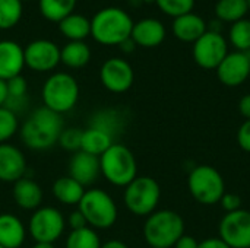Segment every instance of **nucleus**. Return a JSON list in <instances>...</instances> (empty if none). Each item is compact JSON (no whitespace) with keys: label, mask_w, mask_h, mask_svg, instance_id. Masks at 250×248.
I'll return each instance as SVG.
<instances>
[{"label":"nucleus","mask_w":250,"mask_h":248,"mask_svg":"<svg viewBox=\"0 0 250 248\" xmlns=\"http://www.w3.org/2000/svg\"><path fill=\"white\" fill-rule=\"evenodd\" d=\"M62 115L44 105L34 110L19 129L23 145L31 151H47L53 148L63 132Z\"/></svg>","instance_id":"obj_1"},{"label":"nucleus","mask_w":250,"mask_h":248,"mask_svg":"<svg viewBox=\"0 0 250 248\" xmlns=\"http://www.w3.org/2000/svg\"><path fill=\"white\" fill-rule=\"evenodd\" d=\"M133 20L119 7H104L91 19V35L101 45H120L132 35Z\"/></svg>","instance_id":"obj_2"},{"label":"nucleus","mask_w":250,"mask_h":248,"mask_svg":"<svg viewBox=\"0 0 250 248\" xmlns=\"http://www.w3.org/2000/svg\"><path fill=\"white\" fill-rule=\"evenodd\" d=\"M185 235L183 218L170 209L155 210L144 224V238L151 248H171Z\"/></svg>","instance_id":"obj_3"},{"label":"nucleus","mask_w":250,"mask_h":248,"mask_svg":"<svg viewBox=\"0 0 250 248\" xmlns=\"http://www.w3.org/2000/svg\"><path fill=\"white\" fill-rule=\"evenodd\" d=\"M100 170L104 178L116 187H126L138 177V164L133 152L119 142L100 156Z\"/></svg>","instance_id":"obj_4"},{"label":"nucleus","mask_w":250,"mask_h":248,"mask_svg":"<svg viewBox=\"0 0 250 248\" xmlns=\"http://www.w3.org/2000/svg\"><path fill=\"white\" fill-rule=\"evenodd\" d=\"M41 98L45 108L64 114L75 108L79 99V85L76 79L64 72L53 73L47 77L41 89Z\"/></svg>","instance_id":"obj_5"},{"label":"nucleus","mask_w":250,"mask_h":248,"mask_svg":"<svg viewBox=\"0 0 250 248\" xmlns=\"http://www.w3.org/2000/svg\"><path fill=\"white\" fill-rule=\"evenodd\" d=\"M78 209L92 229H108L116 224L119 216L114 199L101 189L85 190Z\"/></svg>","instance_id":"obj_6"},{"label":"nucleus","mask_w":250,"mask_h":248,"mask_svg":"<svg viewBox=\"0 0 250 248\" xmlns=\"http://www.w3.org/2000/svg\"><path fill=\"white\" fill-rule=\"evenodd\" d=\"M188 189L190 196L204 206L220 203L226 193V183L220 171L211 165L195 167L188 177Z\"/></svg>","instance_id":"obj_7"},{"label":"nucleus","mask_w":250,"mask_h":248,"mask_svg":"<svg viewBox=\"0 0 250 248\" xmlns=\"http://www.w3.org/2000/svg\"><path fill=\"white\" fill-rule=\"evenodd\" d=\"M161 199V187L158 181L148 175H138L125 187L123 202L135 216H149L158 208Z\"/></svg>","instance_id":"obj_8"},{"label":"nucleus","mask_w":250,"mask_h":248,"mask_svg":"<svg viewBox=\"0 0 250 248\" xmlns=\"http://www.w3.org/2000/svg\"><path fill=\"white\" fill-rule=\"evenodd\" d=\"M66 229L63 213L53 206H40L32 212L28 222V234L35 243L54 244Z\"/></svg>","instance_id":"obj_9"},{"label":"nucleus","mask_w":250,"mask_h":248,"mask_svg":"<svg viewBox=\"0 0 250 248\" xmlns=\"http://www.w3.org/2000/svg\"><path fill=\"white\" fill-rule=\"evenodd\" d=\"M195 63L205 70H215L224 57L229 54L227 39L221 32L207 31L199 39L193 42L192 48Z\"/></svg>","instance_id":"obj_10"},{"label":"nucleus","mask_w":250,"mask_h":248,"mask_svg":"<svg viewBox=\"0 0 250 248\" xmlns=\"http://www.w3.org/2000/svg\"><path fill=\"white\" fill-rule=\"evenodd\" d=\"M220 238L230 248H250V212L239 209L226 213L218 227Z\"/></svg>","instance_id":"obj_11"},{"label":"nucleus","mask_w":250,"mask_h":248,"mask_svg":"<svg viewBox=\"0 0 250 248\" xmlns=\"http://www.w3.org/2000/svg\"><path fill=\"white\" fill-rule=\"evenodd\" d=\"M23 58L25 66L34 72H51L60 63V48L50 39H35L23 48Z\"/></svg>","instance_id":"obj_12"},{"label":"nucleus","mask_w":250,"mask_h":248,"mask_svg":"<svg viewBox=\"0 0 250 248\" xmlns=\"http://www.w3.org/2000/svg\"><path fill=\"white\" fill-rule=\"evenodd\" d=\"M100 80L107 91L113 94H123L132 88L135 72L125 58L111 57L103 63L100 69Z\"/></svg>","instance_id":"obj_13"},{"label":"nucleus","mask_w":250,"mask_h":248,"mask_svg":"<svg viewBox=\"0 0 250 248\" xmlns=\"http://www.w3.org/2000/svg\"><path fill=\"white\" fill-rule=\"evenodd\" d=\"M215 70L223 85L229 88L240 86L250 76V57L242 51L229 53Z\"/></svg>","instance_id":"obj_14"},{"label":"nucleus","mask_w":250,"mask_h":248,"mask_svg":"<svg viewBox=\"0 0 250 248\" xmlns=\"http://www.w3.org/2000/svg\"><path fill=\"white\" fill-rule=\"evenodd\" d=\"M26 172L23 152L10 143H0V181L16 183Z\"/></svg>","instance_id":"obj_15"},{"label":"nucleus","mask_w":250,"mask_h":248,"mask_svg":"<svg viewBox=\"0 0 250 248\" xmlns=\"http://www.w3.org/2000/svg\"><path fill=\"white\" fill-rule=\"evenodd\" d=\"M67 168H69V177L76 180L83 187L92 186L101 174L100 158L86 153L83 151H78L70 156Z\"/></svg>","instance_id":"obj_16"},{"label":"nucleus","mask_w":250,"mask_h":248,"mask_svg":"<svg viewBox=\"0 0 250 248\" xmlns=\"http://www.w3.org/2000/svg\"><path fill=\"white\" fill-rule=\"evenodd\" d=\"M23 67V48L10 39L0 41V79L9 80L15 76H19Z\"/></svg>","instance_id":"obj_17"},{"label":"nucleus","mask_w":250,"mask_h":248,"mask_svg":"<svg viewBox=\"0 0 250 248\" xmlns=\"http://www.w3.org/2000/svg\"><path fill=\"white\" fill-rule=\"evenodd\" d=\"M130 38L133 42L144 48L158 47L166 38V26L161 20L154 18H145L133 23Z\"/></svg>","instance_id":"obj_18"},{"label":"nucleus","mask_w":250,"mask_h":248,"mask_svg":"<svg viewBox=\"0 0 250 248\" xmlns=\"http://www.w3.org/2000/svg\"><path fill=\"white\" fill-rule=\"evenodd\" d=\"M208 31L207 22L202 16L189 12L173 20V34L177 39L183 42H195Z\"/></svg>","instance_id":"obj_19"},{"label":"nucleus","mask_w":250,"mask_h":248,"mask_svg":"<svg viewBox=\"0 0 250 248\" xmlns=\"http://www.w3.org/2000/svg\"><path fill=\"white\" fill-rule=\"evenodd\" d=\"M12 196L15 203L23 210H37L42 203V189L34 180L23 177L13 183Z\"/></svg>","instance_id":"obj_20"},{"label":"nucleus","mask_w":250,"mask_h":248,"mask_svg":"<svg viewBox=\"0 0 250 248\" xmlns=\"http://www.w3.org/2000/svg\"><path fill=\"white\" fill-rule=\"evenodd\" d=\"M28 231L22 221L12 213H0V247L21 248Z\"/></svg>","instance_id":"obj_21"},{"label":"nucleus","mask_w":250,"mask_h":248,"mask_svg":"<svg viewBox=\"0 0 250 248\" xmlns=\"http://www.w3.org/2000/svg\"><path fill=\"white\" fill-rule=\"evenodd\" d=\"M88 127L101 130L117 142V137L122 134L125 129V117L120 111L113 110V108L100 110L92 114V117L89 118Z\"/></svg>","instance_id":"obj_22"},{"label":"nucleus","mask_w":250,"mask_h":248,"mask_svg":"<svg viewBox=\"0 0 250 248\" xmlns=\"http://www.w3.org/2000/svg\"><path fill=\"white\" fill-rule=\"evenodd\" d=\"M53 196L56 197L57 202H60L62 205L66 206H78L82 196L85 194V187L82 184H79L76 180H73L72 177L66 175V177H60L53 183L51 187Z\"/></svg>","instance_id":"obj_23"},{"label":"nucleus","mask_w":250,"mask_h":248,"mask_svg":"<svg viewBox=\"0 0 250 248\" xmlns=\"http://www.w3.org/2000/svg\"><path fill=\"white\" fill-rule=\"evenodd\" d=\"M91 60V48L83 41H69L60 50V63L70 69L85 67Z\"/></svg>","instance_id":"obj_24"},{"label":"nucleus","mask_w":250,"mask_h":248,"mask_svg":"<svg viewBox=\"0 0 250 248\" xmlns=\"http://www.w3.org/2000/svg\"><path fill=\"white\" fill-rule=\"evenodd\" d=\"M59 28L69 41H83L91 35V19L83 15L72 13L59 22Z\"/></svg>","instance_id":"obj_25"},{"label":"nucleus","mask_w":250,"mask_h":248,"mask_svg":"<svg viewBox=\"0 0 250 248\" xmlns=\"http://www.w3.org/2000/svg\"><path fill=\"white\" fill-rule=\"evenodd\" d=\"M114 143H117V142L113 137H110L108 134H105L104 132L88 127L82 132L81 151L100 158Z\"/></svg>","instance_id":"obj_26"},{"label":"nucleus","mask_w":250,"mask_h":248,"mask_svg":"<svg viewBox=\"0 0 250 248\" xmlns=\"http://www.w3.org/2000/svg\"><path fill=\"white\" fill-rule=\"evenodd\" d=\"M7 82V101L4 104L6 108H9L10 111H13L15 114H18V111L23 110L28 105V83L25 80V77L15 76Z\"/></svg>","instance_id":"obj_27"},{"label":"nucleus","mask_w":250,"mask_h":248,"mask_svg":"<svg viewBox=\"0 0 250 248\" xmlns=\"http://www.w3.org/2000/svg\"><path fill=\"white\" fill-rule=\"evenodd\" d=\"M248 12V0H218L215 4V15L221 22L234 23L240 19H245Z\"/></svg>","instance_id":"obj_28"},{"label":"nucleus","mask_w":250,"mask_h":248,"mask_svg":"<svg viewBox=\"0 0 250 248\" xmlns=\"http://www.w3.org/2000/svg\"><path fill=\"white\" fill-rule=\"evenodd\" d=\"M41 15L50 20L59 23L66 16L72 15L76 6V0H38Z\"/></svg>","instance_id":"obj_29"},{"label":"nucleus","mask_w":250,"mask_h":248,"mask_svg":"<svg viewBox=\"0 0 250 248\" xmlns=\"http://www.w3.org/2000/svg\"><path fill=\"white\" fill-rule=\"evenodd\" d=\"M64 248H101V240L95 229L85 227L82 229L70 231Z\"/></svg>","instance_id":"obj_30"},{"label":"nucleus","mask_w":250,"mask_h":248,"mask_svg":"<svg viewBox=\"0 0 250 248\" xmlns=\"http://www.w3.org/2000/svg\"><path fill=\"white\" fill-rule=\"evenodd\" d=\"M229 39L231 45L242 53L250 51V20L240 19L231 23L229 31Z\"/></svg>","instance_id":"obj_31"},{"label":"nucleus","mask_w":250,"mask_h":248,"mask_svg":"<svg viewBox=\"0 0 250 248\" xmlns=\"http://www.w3.org/2000/svg\"><path fill=\"white\" fill-rule=\"evenodd\" d=\"M22 13L21 0H0V29L13 28L21 20Z\"/></svg>","instance_id":"obj_32"},{"label":"nucleus","mask_w":250,"mask_h":248,"mask_svg":"<svg viewBox=\"0 0 250 248\" xmlns=\"http://www.w3.org/2000/svg\"><path fill=\"white\" fill-rule=\"evenodd\" d=\"M19 132L18 115L6 107H0V143H7Z\"/></svg>","instance_id":"obj_33"},{"label":"nucleus","mask_w":250,"mask_h":248,"mask_svg":"<svg viewBox=\"0 0 250 248\" xmlns=\"http://www.w3.org/2000/svg\"><path fill=\"white\" fill-rule=\"evenodd\" d=\"M155 3L161 12L171 18L189 13L195 6V0H155Z\"/></svg>","instance_id":"obj_34"},{"label":"nucleus","mask_w":250,"mask_h":248,"mask_svg":"<svg viewBox=\"0 0 250 248\" xmlns=\"http://www.w3.org/2000/svg\"><path fill=\"white\" fill-rule=\"evenodd\" d=\"M82 132L79 127H67V129H63V132L60 133V137H59V145L67 151V152H78L81 151V142H82Z\"/></svg>","instance_id":"obj_35"},{"label":"nucleus","mask_w":250,"mask_h":248,"mask_svg":"<svg viewBox=\"0 0 250 248\" xmlns=\"http://www.w3.org/2000/svg\"><path fill=\"white\" fill-rule=\"evenodd\" d=\"M220 205L227 213L236 212L242 209V197L236 193H224V196L220 200Z\"/></svg>","instance_id":"obj_36"},{"label":"nucleus","mask_w":250,"mask_h":248,"mask_svg":"<svg viewBox=\"0 0 250 248\" xmlns=\"http://www.w3.org/2000/svg\"><path fill=\"white\" fill-rule=\"evenodd\" d=\"M237 145L242 151L250 153V120H245V123L237 130Z\"/></svg>","instance_id":"obj_37"},{"label":"nucleus","mask_w":250,"mask_h":248,"mask_svg":"<svg viewBox=\"0 0 250 248\" xmlns=\"http://www.w3.org/2000/svg\"><path fill=\"white\" fill-rule=\"evenodd\" d=\"M66 224L70 227V229H72V231L82 229V228L88 227V224H86V219H85V216L82 215V212H81L79 209H76L75 212H72V213L67 216V221H66Z\"/></svg>","instance_id":"obj_38"},{"label":"nucleus","mask_w":250,"mask_h":248,"mask_svg":"<svg viewBox=\"0 0 250 248\" xmlns=\"http://www.w3.org/2000/svg\"><path fill=\"white\" fill-rule=\"evenodd\" d=\"M199 246V243L193 238V237H190V235H183V237H180L179 240H177V243L174 244V247L173 248H198Z\"/></svg>","instance_id":"obj_39"},{"label":"nucleus","mask_w":250,"mask_h":248,"mask_svg":"<svg viewBox=\"0 0 250 248\" xmlns=\"http://www.w3.org/2000/svg\"><path fill=\"white\" fill-rule=\"evenodd\" d=\"M198 248H230L220 237L218 238H208L205 241H201Z\"/></svg>","instance_id":"obj_40"},{"label":"nucleus","mask_w":250,"mask_h":248,"mask_svg":"<svg viewBox=\"0 0 250 248\" xmlns=\"http://www.w3.org/2000/svg\"><path fill=\"white\" fill-rule=\"evenodd\" d=\"M239 113H240L246 120H250V94H246V95L239 101Z\"/></svg>","instance_id":"obj_41"},{"label":"nucleus","mask_w":250,"mask_h":248,"mask_svg":"<svg viewBox=\"0 0 250 248\" xmlns=\"http://www.w3.org/2000/svg\"><path fill=\"white\" fill-rule=\"evenodd\" d=\"M7 101V82L0 79V107H4Z\"/></svg>","instance_id":"obj_42"},{"label":"nucleus","mask_w":250,"mask_h":248,"mask_svg":"<svg viewBox=\"0 0 250 248\" xmlns=\"http://www.w3.org/2000/svg\"><path fill=\"white\" fill-rule=\"evenodd\" d=\"M101 248H129L123 241L120 240H110L104 244H101Z\"/></svg>","instance_id":"obj_43"},{"label":"nucleus","mask_w":250,"mask_h":248,"mask_svg":"<svg viewBox=\"0 0 250 248\" xmlns=\"http://www.w3.org/2000/svg\"><path fill=\"white\" fill-rule=\"evenodd\" d=\"M125 53H132L133 50H135V47H136V44L133 42V39L132 38H129V39H126V41H123L120 45H119Z\"/></svg>","instance_id":"obj_44"},{"label":"nucleus","mask_w":250,"mask_h":248,"mask_svg":"<svg viewBox=\"0 0 250 248\" xmlns=\"http://www.w3.org/2000/svg\"><path fill=\"white\" fill-rule=\"evenodd\" d=\"M32 248H56L54 244H48V243H35Z\"/></svg>","instance_id":"obj_45"},{"label":"nucleus","mask_w":250,"mask_h":248,"mask_svg":"<svg viewBox=\"0 0 250 248\" xmlns=\"http://www.w3.org/2000/svg\"><path fill=\"white\" fill-rule=\"evenodd\" d=\"M142 1H145V3H155V0H142Z\"/></svg>","instance_id":"obj_46"},{"label":"nucleus","mask_w":250,"mask_h":248,"mask_svg":"<svg viewBox=\"0 0 250 248\" xmlns=\"http://www.w3.org/2000/svg\"><path fill=\"white\" fill-rule=\"evenodd\" d=\"M248 4H249V10H250V0H248Z\"/></svg>","instance_id":"obj_47"},{"label":"nucleus","mask_w":250,"mask_h":248,"mask_svg":"<svg viewBox=\"0 0 250 248\" xmlns=\"http://www.w3.org/2000/svg\"><path fill=\"white\" fill-rule=\"evenodd\" d=\"M21 1H31V0H21Z\"/></svg>","instance_id":"obj_48"},{"label":"nucleus","mask_w":250,"mask_h":248,"mask_svg":"<svg viewBox=\"0 0 250 248\" xmlns=\"http://www.w3.org/2000/svg\"><path fill=\"white\" fill-rule=\"evenodd\" d=\"M0 248H3V247H0Z\"/></svg>","instance_id":"obj_49"}]
</instances>
